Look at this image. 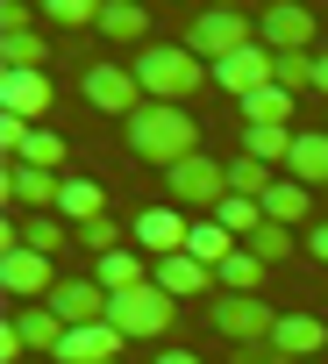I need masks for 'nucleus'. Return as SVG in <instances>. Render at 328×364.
<instances>
[{
	"label": "nucleus",
	"instance_id": "obj_1",
	"mask_svg": "<svg viewBox=\"0 0 328 364\" xmlns=\"http://www.w3.org/2000/svg\"><path fill=\"white\" fill-rule=\"evenodd\" d=\"M121 136H129V150H136L143 164H157V171L200 157V122H193L186 107H172V100H143V107L121 122Z\"/></svg>",
	"mask_w": 328,
	"mask_h": 364
},
{
	"label": "nucleus",
	"instance_id": "obj_2",
	"mask_svg": "<svg viewBox=\"0 0 328 364\" xmlns=\"http://www.w3.org/2000/svg\"><path fill=\"white\" fill-rule=\"evenodd\" d=\"M129 72H136L143 100H172V107H186V100L214 79V65H207V58H193L186 43H150L143 58H129Z\"/></svg>",
	"mask_w": 328,
	"mask_h": 364
},
{
	"label": "nucleus",
	"instance_id": "obj_3",
	"mask_svg": "<svg viewBox=\"0 0 328 364\" xmlns=\"http://www.w3.org/2000/svg\"><path fill=\"white\" fill-rule=\"evenodd\" d=\"M179 300L164 293V286H129V293H107V321L129 336V343H157L164 328H172Z\"/></svg>",
	"mask_w": 328,
	"mask_h": 364
},
{
	"label": "nucleus",
	"instance_id": "obj_4",
	"mask_svg": "<svg viewBox=\"0 0 328 364\" xmlns=\"http://www.w3.org/2000/svg\"><path fill=\"white\" fill-rule=\"evenodd\" d=\"M250 43H257V22L236 15V8H207V15H193V29H186V50L207 58V65H222V58H236V50H250Z\"/></svg>",
	"mask_w": 328,
	"mask_h": 364
},
{
	"label": "nucleus",
	"instance_id": "obj_5",
	"mask_svg": "<svg viewBox=\"0 0 328 364\" xmlns=\"http://www.w3.org/2000/svg\"><path fill=\"white\" fill-rule=\"evenodd\" d=\"M214 336L250 350V343H271L278 336V314L257 300V293H214Z\"/></svg>",
	"mask_w": 328,
	"mask_h": 364
},
{
	"label": "nucleus",
	"instance_id": "obj_6",
	"mask_svg": "<svg viewBox=\"0 0 328 364\" xmlns=\"http://www.w3.org/2000/svg\"><path fill=\"white\" fill-rule=\"evenodd\" d=\"M164 186H172V200L179 208H222L229 200V164H214V157H186V164H172L164 171Z\"/></svg>",
	"mask_w": 328,
	"mask_h": 364
},
{
	"label": "nucleus",
	"instance_id": "obj_7",
	"mask_svg": "<svg viewBox=\"0 0 328 364\" xmlns=\"http://www.w3.org/2000/svg\"><path fill=\"white\" fill-rule=\"evenodd\" d=\"M79 93H86V107H100V114H121V122L143 107V86H136V72H129V65H107V58H100V65H86Z\"/></svg>",
	"mask_w": 328,
	"mask_h": 364
},
{
	"label": "nucleus",
	"instance_id": "obj_8",
	"mask_svg": "<svg viewBox=\"0 0 328 364\" xmlns=\"http://www.w3.org/2000/svg\"><path fill=\"white\" fill-rule=\"evenodd\" d=\"M129 236H136V250L157 264V257H179V250L193 243V222H186L179 208H143V215L129 222Z\"/></svg>",
	"mask_w": 328,
	"mask_h": 364
},
{
	"label": "nucleus",
	"instance_id": "obj_9",
	"mask_svg": "<svg viewBox=\"0 0 328 364\" xmlns=\"http://www.w3.org/2000/svg\"><path fill=\"white\" fill-rule=\"evenodd\" d=\"M257 43H264L271 58H300V50L314 43V15L293 8V0H271V8L257 15Z\"/></svg>",
	"mask_w": 328,
	"mask_h": 364
},
{
	"label": "nucleus",
	"instance_id": "obj_10",
	"mask_svg": "<svg viewBox=\"0 0 328 364\" xmlns=\"http://www.w3.org/2000/svg\"><path fill=\"white\" fill-rule=\"evenodd\" d=\"M0 286L22 293V307H43L65 279L50 272V257H36V250H8V257H0Z\"/></svg>",
	"mask_w": 328,
	"mask_h": 364
},
{
	"label": "nucleus",
	"instance_id": "obj_11",
	"mask_svg": "<svg viewBox=\"0 0 328 364\" xmlns=\"http://www.w3.org/2000/svg\"><path fill=\"white\" fill-rule=\"evenodd\" d=\"M43 307H50L65 328H93V321H107V286H100V279H65Z\"/></svg>",
	"mask_w": 328,
	"mask_h": 364
},
{
	"label": "nucleus",
	"instance_id": "obj_12",
	"mask_svg": "<svg viewBox=\"0 0 328 364\" xmlns=\"http://www.w3.org/2000/svg\"><path fill=\"white\" fill-rule=\"evenodd\" d=\"M0 107H8L15 122H29V129H43V114H50V72H0Z\"/></svg>",
	"mask_w": 328,
	"mask_h": 364
},
{
	"label": "nucleus",
	"instance_id": "obj_13",
	"mask_svg": "<svg viewBox=\"0 0 328 364\" xmlns=\"http://www.w3.org/2000/svg\"><path fill=\"white\" fill-rule=\"evenodd\" d=\"M271 65H278V58H271L264 43H250V50H236V58H222V65H214V86H222V93H236V100H250V93H264V86H271Z\"/></svg>",
	"mask_w": 328,
	"mask_h": 364
},
{
	"label": "nucleus",
	"instance_id": "obj_14",
	"mask_svg": "<svg viewBox=\"0 0 328 364\" xmlns=\"http://www.w3.org/2000/svg\"><path fill=\"white\" fill-rule=\"evenodd\" d=\"M121 350H129V336L114 321H93V328H65L58 364H121Z\"/></svg>",
	"mask_w": 328,
	"mask_h": 364
},
{
	"label": "nucleus",
	"instance_id": "obj_15",
	"mask_svg": "<svg viewBox=\"0 0 328 364\" xmlns=\"http://www.w3.org/2000/svg\"><path fill=\"white\" fill-rule=\"evenodd\" d=\"M8 200L29 215H50L65 200V171H36V164H8Z\"/></svg>",
	"mask_w": 328,
	"mask_h": 364
},
{
	"label": "nucleus",
	"instance_id": "obj_16",
	"mask_svg": "<svg viewBox=\"0 0 328 364\" xmlns=\"http://www.w3.org/2000/svg\"><path fill=\"white\" fill-rule=\"evenodd\" d=\"M293 364H321L328 357V321L321 314H278V336H271Z\"/></svg>",
	"mask_w": 328,
	"mask_h": 364
},
{
	"label": "nucleus",
	"instance_id": "obj_17",
	"mask_svg": "<svg viewBox=\"0 0 328 364\" xmlns=\"http://www.w3.org/2000/svg\"><path fill=\"white\" fill-rule=\"evenodd\" d=\"M8 336H15V343H22L29 357H58V350H65V321H58L50 307H15Z\"/></svg>",
	"mask_w": 328,
	"mask_h": 364
},
{
	"label": "nucleus",
	"instance_id": "obj_18",
	"mask_svg": "<svg viewBox=\"0 0 328 364\" xmlns=\"http://www.w3.org/2000/svg\"><path fill=\"white\" fill-rule=\"evenodd\" d=\"M150 286H164L172 300H193V293H214V272L179 250V257H157V264H150Z\"/></svg>",
	"mask_w": 328,
	"mask_h": 364
},
{
	"label": "nucleus",
	"instance_id": "obj_19",
	"mask_svg": "<svg viewBox=\"0 0 328 364\" xmlns=\"http://www.w3.org/2000/svg\"><path fill=\"white\" fill-rule=\"evenodd\" d=\"M285 178H300L307 193H314V186H328V129H300V143H293V164H285Z\"/></svg>",
	"mask_w": 328,
	"mask_h": 364
},
{
	"label": "nucleus",
	"instance_id": "obj_20",
	"mask_svg": "<svg viewBox=\"0 0 328 364\" xmlns=\"http://www.w3.org/2000/svg\"><path fill=\"white\" fill-rule=\"evenodd\" d=\"M293 143H300V129H278V122L243 129V157H257V164H271V171H285V164H293Z\"/></svg>",
	"mask_w": 328,
	"mask_h": 364
},
{
	"label": "nucleus",
	"instance_id": "obj_21",
	"mask_svg": "<svg viewBox=\"0 0 328 364\" xmlns=\"http://www.w3.org/2000/svg\"><path fill=\"white\" fill-rule=\"evenodd\" d=\"M314 215V193L300 186V178H278V186L264 193V222H278V229H300Z\"/></svg>",
	"mask_w": 328,
	"mask_h": 364
},
{
	"label": "nucleus",
	"instance_id": "obj_22",
	"mask_svg": "<svg viewBox=\"0 0 328 364\" xmlns=\"http://www.w3.org/2000/svg\"><path fill=\"white\" fill-rule=\"evenodd\" d=\"M100 36L143 43V36H150V8H136V0H100Z\"/></svg>",
	"mask_w": 328,
	"mask_h": 364
},
{
	"label": "nucleus",
	"instance_id": "obj_23",
	"mask_svg": "<svg viewBox=\"0 0 328 364\" xmlns=\"http://www.w3.org/2000/svg\"><path fill=\"white\" fill-rule=\"evenodd\" d=\"M58 215H65L72 229L100 222V215H107V193H100V178H65V200H58Z\"/></svg>",
	"mask_w": 328,
	"mask_h": 364
},
{
	"label": "nucleus",
	"instance_id": "obj_24",
	"mask_svg": "<svg viewBox=\"0 0 328 364\" xmlns=\"http://www.w3.org/2000/svg\"><path fill=\"white\" fill-rule=\"evenodd\" d=\"M236 250H243V243H236V236H229V229H222L214 215H207V222H193V243H186V257H200L207 272H222V264H229Z\"/></svg>",
	"mask_w": 328,
	"mask_h": 364
},
{
	"label": "nucleus",
	"instance_id": "obj_25",
	"mask_svg": "<svg viewBox=\"0 0 328 364\" xmlns=\"http://www.w3.org/2000/svg\"><path fill=\"white\" fill-rule=\"evenodd\" d=\"M93 279L107 293H129V286H150V264H143V250H114V257H93Z\"/></svg>",
	"mask_w": 328,
	"mask_h": 364
},
{
	"label": "nucleus",
	"instance_id": "obj_26",
	"mask_svg": "<svg viewBox=\"0 0 328 364\" xmlns=\"http://www.w3.org/2000/svg\"><path fill=\"white\" fill-rule=\"evenodd\" d=\"M243 107V129H264V122H293V93H278V86H264V93H250V100H236Z\"/></svg>",
	"mask_w": 328,
	"mask_h": 364
},
{
	"label": "nucleus",
	"instance_id": "obj_27",
	"mask_svg": "<svg viewBox=\"0 0 328 364\" xmlns=\"http://www.w3.org/2000/svg\"><path fill=\"white\" fill-rule=\"evenodd\" d=\"M264 272H271V264H257L250 250H236V257L214 272V286H222V293H257V286H264Z\"/></svg>",
	"mask_w": 328,
	"mask_h": 364
},
{
	"label": "nucleus",
	"instance_id": "obj_28",
	"mask_svg": "<svg viewBox=\"0 0 328 364\" xmlns=\"http://www.w3.org/2000/svg\"><path fill=\"white\" fill-rule=\"evenodd\" d=\"M50 29H100V0H43Z\"/></svg>",
	"mask_w": 328,
	"mask_h": 364
},
{
	"label": "nucleus",
	"instance_id": "obj_29",
	"mask_svg": "<svg viewBox=\"0 0 328 364\" xmlns=\"http://www.w3.org/2000/svg\"><path fill=\"white\" fill-rule=\"evenodd\" d=\"M293 243H300L293 229H278V222H264V229H257V236H250L243 250H250L257 264H285V257H293Z\"/></svg>",
	"mask_w": 328,
	"mask_h": 364
},
{
	"label": "nucleus",
	"instance_id": "obj_30",
	"mask_svg": "<svg viewBox=\"0 0 328 364\" xmlns=\"http://www.w3.org/2000/svg\"><path fill=\"white\" fill-rule=\"evenodd\" d=\"M0 58H8V72H43V29H29V36H8V43H0Z\"/></svg>",
	"mask_w": 328,
	"mask_h": 364
},
{
	"label": "nucleus",
	"instance_id": "obj_31",
	"mask_svg": "<svg viewBox=\"0 0 328 364\" xmlns=\"http://www.w3.org/2000/svg\"><path fill=\"white\" fill-rule=\"evenodd\" d=\"M22 164H36V171H58V164H65V136H58V129H29V143H22Z\"/></svg>",
	"mask_w": 328,
	"mask_h": 364
},
{
	"label": "nucleus",
	"instance_id": "obj_32",
	"mask_svg": "<svg viewBox=\"0 0 328 364\" xmlns=\"http://www.w3.org/2000/svg\"><path fill=\"white\" fill-rule=\"evenodd\" d=\"M271 86H278V93H307V86H314V58H307V50H300V58H278V65H271Z\"/></svg>",
	"mask_w": 328,
	"mask_h": 364
},
{
	"label": "nucleus",
	"instance_id": "obj_33",
	"mask_svg": "<svg viewBox=\"0 0 328 364\" xmlns=\"http://www.w3.org/2000/svg\"><path fill=\"white\" fill-rule=\"evenodd\" d=\"M236 364H293L278 343H250V350H236Z\"/></svg>",
	"mask_w": 328,
	"mask_h": 364
},
{
	"label": "nucleus",
	"instance_id": "obj_34",
	"mask_svg": "<svg viewBox=\"0 0 328 364\" xmlns=\"http://www.w3.org/2000/svg\"><path fill=\"white\" fill-rule=\"evenodd\" d=\"M300 250H307V257H314V264H328V222H314V229H307V236H300Z\"/></svg>",
	"mask_w": 328,
	"mask_h": 364
},
{
	"label": "nucleus",
	"instance_id": "obj_35",
	"mask_svg": "<svg viewBox=\"0 0 328 364\" xmlns=\"http://www.w3.org/2000/svg\"><path fill=\"white\" fill-rule=\"evenodd\" d=\"M157 364H200V357H193V350H179V343H164V350H157Z\"/></svg>",
	"mask_w": 328,
	"mask_h": 364
},
{
	"label": "nucleus",
	"instance_id": "obj_36",
	"mask_svg": "<svg viewBox=\"0 0 328 364\" xmlns=\"http://www.w3.org/2000/svg\"><path fill=\"white\" fill-rule=\"evenodd\" d=\"M314 93H328V58H314Z\"/></svg>",
	"mask_w": 328,
	"mask_h": 364
},
{
	"label": "nucleus",
	"instance_id": "obj_37",
	"mask_svg": "<svg viewBox=\"0 0 328 364\" xmlns=\"http://www.w3.org/2000/svg\"><path fill=\"white\" fill-rule=\"evenodd\" d=\"M29 364H58V357H29Z\"/></svg>",
	"mask_w": 328,
	"mask_h": 364
},
{
	"label": "nucleus",
	"instance_id": "obj_38",
	"mask_svg": "<svg viewBox=\"0 0 328 364\" xmlns=\"http://www.w3.org/2000/svg\"><path fill=\"white\" fill-rule=\"evenodd\" d=\"M321 364H328V357H321Z\"/></svg>",
	"mask_w": 328,
	"mask_h": 364
}]
</instances>
